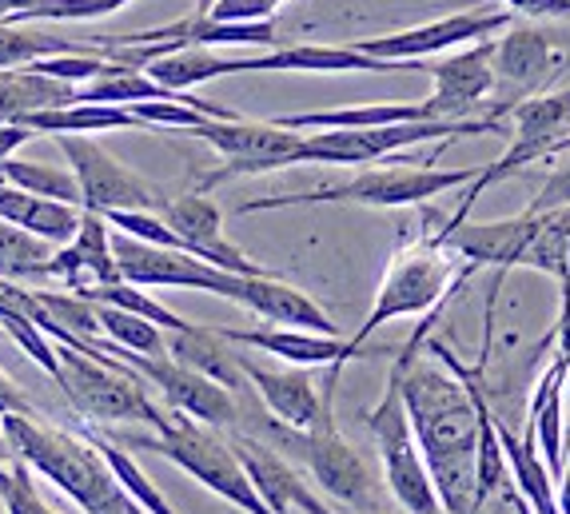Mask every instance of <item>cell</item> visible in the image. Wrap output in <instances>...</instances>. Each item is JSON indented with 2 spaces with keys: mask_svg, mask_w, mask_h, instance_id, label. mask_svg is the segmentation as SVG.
<instances>
[{
  "mask_svg": "<svg viewBox=\"0 0 570 514\" xmlns=\"http://www.w3.org/2000/svg\"><path fill=\"white\" fill-rule=\"evenodd\" d=\"M428 327H419L391 372L400 375L411 431L439 491L443 514H479V411L466 383L435 355H419Z\"/></svg>",
  "mask_w": 570,
  "mask_h": 514,
  "instance_id": "cell-1",
  "label": "cell"
},
{
  "mask_svg": "<svg viewBox=\"0 0 570 514\" xmlns=\"http://www.w3.org/2000/svg\"><path fill=\"white\" fill-rule=\"evenodd\" d=\"M471 271H479V267L459 259L455 251L443 244L439 231L400 244L387 264V276H383L380 291H375V304H371L367 319H363L360 332L347 339V355L360 359L371 335L380 332L383 324H391V319L428 315V312H435V307H443L459 287L466 284Z\"/></svg>",
  "mask_w": 570,
  "mask_h": 514,
  "instance_id": "cell-2",
  "label": "cell"
},
{
  "mask_svg": "<svg viewBox=\"0 0 570 514\" xmlns=\"http://www.w3.org/2000/svg\"><path fill=\"white\" fill-rule=\"evenodd\" d=\"M108 435V431H105ZM120 447L153 451V455L168 458L171 467H180L184 475H191L200 486H208L212 495H219L224 503H232L244 514H272V506L259 498V491L247 478L244 463L232 451L228 431H216L208 423L191 419L184 411H164L160 423L153 427V435H108Z\"/></svg>",
  "mask_w": 570,
  "mask_h": 514,
  "instance_id": "cell-3",
  "label": "cell"
},
{
  "mask_svg": "<svg viewBox=\"0 0 570 514\" xmlns=\"http://www.w3.org/2000/svg\"><path fill=\"white\" fill-rule=\"evenodd\" d=\"M57 387L88 423H144V427L160 423L164 407L153 403L140 375L116 355L100 352L92 339L65 335L57 339Z\"/></svg>",
  "mask_w": 570,
  "mask_h": 514,
  "instance_id": "cell-4",
  "label": "cell"
},
{
  "mask_svg": "<svg viewBox=\"0 0 570 514\" xmlns=\"http://www.w3.org/2000/svg\"><path fill=\"white\" fill-rule=\"evenodd\" d=\"M479 176V168H411V164H391V168H363L360 176L343 184H327L315 191H287V196H259L236 208V216L276 208H307V204H360V208H415V204L435 200L439 191L463 188Z\"/></svg>",
  "mask_w": 570,
  "mask_h": 514,
  "instance_id": "cell-5",
  "label": "cell"
},
{
  "mask_svg": "<svg viewBox=\"0 0 570 514\" xmlns=\"http://www.w3.org/2000/svg\"><path fill=\"white\" fill-rule=\"evenodd\" d=\"M503 125L494 116L475 120H411V125H375V128H320L307 132L295 164H375L419 144H451L463 136H499Z\"/></svg>",
  "mask_w": 570,
  "mask_h": 514,
  "instance_id": "cell-6",
  "label": "cell"
},
{
  "mask_svg": "<svg viewBox=\"0 0 570 514\" xmlns=\"http://www.w3.org/2000/svg\"><path fill=\"white\" fill-rule=\"evenodd\" d=\"M363 423H367L371 438H375V451H380L387 495L407 514H443L439 491H435V483H431V471L415 443V431H411V415H407V403H403L400 375L395 372L387 375L383 399L363 415Z\"/></svg>",
  "mask_w": 570,
  "mask_h": 514,
  "instance_id": "cell-7",
  "label": "cell"
},
{
  "mask_svg": "<svg viewBox=\"0 0 570 514\" xmlns=\"http://www.w3.org/2000/svg\"><path fill=\"white\" fill-rule=\"evenodd\" d=\"M514 116V136H511V148L494 164L479 168V176L466 184V196L463 204L455 208V216L448 219V228L463 224L466 211L475 208V200L483 196L491 184L507 180V176H519L523 168L539 160H551V156L570 152V88H559V92H534L527 100L511 108Z\"/></svg>",
  "mask_w": 570,
  "mask_h": 514,
  "instance_id": "cell-8",
  "label": "cell"
},
{
  "mask_svg": "<svg viewBox=\"0 0 570 514\" xmlns=\"http://www.w3.org/2000/svg\"><path fill=\"white\" fill-rule=\"evenodd\" d=\"M184 136H196L208 148L224 156L219 168H212L196 191H212L216 184L236 180V176H264V171L295 168V152L304 144V132L284 128L276 120H200V125L180 128Z\"/></svg>",
  "mask_w": 570,
  "mask_h": 514,
  "instance_id": "cell-9",
  "label": "cell"
},
{
  "mask_svg": "<svg viewBox=\"0 0 570 514\" xmlns=\"http://www.w3.org/2000/svg\"><path fill=\"white\" fill-rule=\"evenodd\" d=\"M92 343L100 347V352H108L120 363H128L144 383H153L171 411H184V415L208 423V427H216V431H236L239 427L244 395L228 391L224 383L208 379V375H200V372H191V367H184V363L171 359V355H136V352H128V347H120V343L105 339V335L92 339ZM252 395H256V391H252Z\"/></svg>",
  "mask_w": 570,
  "mask_h": 514,
  "instance_id": "cell-10",
  "label": "cell"
},
{
  "mask_svg": "<svg viewBox=\"0 0 570 514\" xmlns=\"http://www.w3.org/2000/svg\"><path fill=\"white\" fill-rule=\"evenodd\" d=\"M57 140L80 184V208L100 211V216L108 211H164L168 196L153 180H144L140 171L105 152L96 140L88 136H57Z\"/></svg>",
  "mask_w": 570,
  "mask_h": 514,
  "instance_id": "cell-11",
  "label": "cell"
},
{
  "mask_svg": "<svg viewBox=\"0 0 570 514\" xmlns=\"http://www.w3.org/2000/svg\"><path fill=\"white\" fill-rule=\"evenodd\" d=\"M112 251H116V264H120V276L136 287H184V291H208V296L236 304V291H239L236 271H224V267L191 256V251L156 248V244H144V239L124 236L116 228H112Z\"/></svg>",
  "mask_w": 570,
  "mask_h": 514,
  "instance_id": "cell-12",
  "label": "cell"
},
{
  "mask_svg": "<svg viewBox=\"0 0 570 514\" xmlns=\"http://www.w3.org/2000/svg\"><path fill=\"white\" fill-rule=\"evenodd\" d=\"M507 24H511V12H503V9H466V12H455V17L428 20V24H419V29L355 40V48L383 60H423V57H435V52H448V48L491 40L494 32H503Z\"/></svg>",
  "mask_w": 570,
  "mask_h": 514,
  "instance_id": "cell-13",
  "label": "cell"
},
{
  "mask_svg": "<svg viewBox=\"0 0 570 514\" xmlns=\"http://www.w3.org/2000/svg\"><path fill=\"white\" fill-rule=\"evenodd\" d=\"M435 80V92H431V105L443 120H475V116H494L499 120V108H494V40H479L466 52L455 57H443L431 65L428 72Z\"/></svg>",
  "mask_w": 570,
  "mask_h": 514,
  "instance_id": "cell-14",
  "label": "cell"
},
{
  "mask_svg": "<svg viewBox=\"0 0 570 514\" xmlns=\"http://www.w3.org/2000/svg\"><path fill=\"white\" fill-rule=\"evenodd\" d=\"M160 216L168 219V228L184 239V248H188L191 256L208 259V264L224 267V271H236V276H272L267 267H259L252 256H244V251L224 236V211L212 204L208 191L168 196Z\"/></svg>",
  "mask_w": 570,
  "mask_h": 514,
  "instance_id": "cell-15",
  "label": "cell"
},
{
  "mask_svg": "<svg viewBox=\"0 0 570 514\" xmlns=\"http://www.w3.org/2000/svg\"><path fill=\"white\" fill-rule=\"evenodd\" d=\"M239 367H244L247 383H252V391L259 395V403H264L279 423H287V427H295V431H312L315 423L324 419V411L335 407V387L324 383V391H320L312 375H307V367H295V363H287V367H267V363L247 359V355H239Z\"/></svg>",
  "mask_w": 570,
  "mask_h": 514,
  "instance_id": "cell-16",
  "label": "cell"
},
{
  "mask_svg": "<svg viewBox=\"0 0 570 514\" xmlns=\"http://www.w3.org/2000/svg\"><path fill=\"white\" fill-rule=\"evenodd\" d=\"M228 438H232V451L244 463L247 478H252V486L259 491V498L272 506V514H292V511L332 514L315 498L312 486L299 478V471H295V463L284 451H276L272 443H264L256 435H247V431H228Z\"/></svg>",
  "mask_w": 570,
  "mask_h": 514,
  "instance_id": "cell-17",
  "label": "cell"
},
{
  "mask_svg": "<svg viewBox=\"0 0 570 514\" xmlns=\"http://www.w3.org/2000/svg\"><path fill=\"white\" fill-rule=\"evenodd\" d=\"M559 68V52L551 48V40L539 29H507L503 40H494V88H499V116L511 112L519 100L539 92V85L554 77Z\"/></svg>",
  "mask_w": 570,
  "mask_h": 514,
  "instance_id": "cell-18",
  "label": "cell"
},
{
  "mask_svg": "<svg viewBox=\"0 0 570 514\" xmlns=\"http://www.w3.org/2000/svg\"><path fill=\"white\" fill-rule=\"evenodd\" d=\"M239 72H431V65L383 60L355 45H287L264 57H239Z\"/></svg>",
  "mask_w": 570,
  "mask_h": 514,
  "instance_id": "cell-19",
  "label": "cell"
},
{
  "mask_svg": "<svg viewBox=\"0 0 570 514\" xmlns=\"http://www.w3.org/2000/svg\"><path fill=\"white\" fill-rule=\"evenodd\" d=\"M45 279H60L68 291H85V287L124 279L112 251V231H108V219L100 211L85 208L77 236L68 239V244H60L52 251V259L45 264Z\"/></svg>",
  "mask_w": 570,
  "mask_h": 514,
  "instance_id": "cell-20",
  "label": "cell"
},
{
  "mask_svg": "<svg viewBox=\"0 0 570 514\" xmlns=\"http://www.w3.org/2000/svg\"><path fill=\"white\" fill-rule=\"evenodd\" d=\"M219 335L236 347H256V352L276 355L295 367H332L335 375L343 372V363H352L347 355V339L340 335H320V332H299V327H216Z\"/></svg>",
  "mask_w": 570,
  "mask_h": 514,
  "instance_id": "cell-21",
  "label": "cell"
},
{
  "mask_svg": "<svg viewBox=\"0 0 570 514\" xmlns=\"http://www.w3.org/2000/svg\"><path fill=\"white\" fill-rule=\"evenodd\" d=\"M236 304L256 312L264 324L276 327H299V332H320V335H340V324L324 307L315 304L312 296H304L299 287L284 284V279L272 271V276H239Z\"/></svg>",
  "mask_w": 570,
  "mask_h": 514,
  "instance_id": "cell-22",
  "label": "cell"
},
{
  "mask_svg": "<svg viewBox=\"0 0 570 514\" xmlns=\"http://www.w3.org/2000/svg\"><path fill=\"white\" fill-rule=\"evenodd\" d=\"M527 427L539 438V455L551 467L554 483L567 471V363L554 355L551 367L534 383L531 411H527Z\"/></svg>",
  "mask_w": 570,
  "mask_h": 514,
  "instance_id": "cell-23",
  "label": "cell"
},
{
  "mask_svg": "<svg viewBox=\"0 0 570 514\" xmlns=\"http://www.w3.org/2000/svg\"><path fill=\"white\" fill-rule=\"evenodd\" d=\"M168 355L180 359L191 372L208 375V379L224 383L236 395H252V383H247L244 367H239V352L236 343H228L216 327H200L191 324L184 332H168Z\"/></svg>",
  "mask_w": 570,
  "mask_h": 514,
  "instance_id": "cell-24",
  "label": "cell"
},
{
  "mask_svg": "<svg viewBox=\"0 0 570 514\" xmlns=\"http://www.w3.org/2000/svg\"><path fill=\"white\" fill-rule=\"evenodd\" d=\"M77 105V85L52 80L45 72L24 68H0V125H20L24 116L48 112V108Z\"/></svg>",
  "mask_w": 570,
  "mask_h": 514,
  "instance_id": "cell-25",
  "label": "cell"
},
{
  "mask_svg": "<svg viewBox=\"0 0 570 514\" xmlns=\"http://www.w3.org/2000/svg\"><path fill=\"white\" fill-rule=\"evenodd\" d=\"M32 132L48 136H92V132H120V128H148L132 108L124 105H65V108H48V112H32L20 120Z\"/></svg>",
  "mask_w": 570,
  "mask_h": 514,
  "instance_id": "cell-26",
  "label": "cell"
},
{
  "mask_svg": "<svg viewBox=\"0 0 570 514\" xmlns=\"http://www.w3.org/2000/svg\"><path fill=\"white\" fill-rule=\"evenodd\" d=\"M144 72H148L156 85L188 92V88L208 85V80L239 77V57H219L212 48H176V52H164V57L148 60Z\"/></svg>",
  "mask_w": 570,
  "mask_h": 514,
  "instance_id": "cell-27",
  "label": "cell"
},
{
  "mask_svg": "<svg viewBox=\"0 0 570 514\" xmlns=\"http://www.w3.org/2000/svg\"><path fill=\"white\" fill-rule=\"evenodd\" d=\"M52 244L32 231L17 228L9 219H0V276L9 279H45V264L52 259Z\"/></svg>",
  "mask_w": 570,
  "mask_h": 514,
  "instance_id": "cell-28",
  "label": "cell"
},
{
  "mask_svg": "<svg viewBox=\"0 0 570 514\" xmlns=\"http://www.w3.org/2000/svg\"><path fill=\"white\" fill-rule=\"evenodd\" d=\"M0 180L17 184V188L32 191V196H45V200L77 204L80 208V184L65 168H48L40 160H12V156H4L0 160Z\"/></svg>",
  "mask_w": 570,
  "mask_h": 514,
  "instance_id": "cell-29",
  "label": "cell"
},
{
  "mask_svg": "<svg viewBox=\"0 0 570 514\" xmlns=\"http://www.w3.org/2000/svg\"><path fill=\"white\" fill-rule=\"evenodd\" d=\"M96 315H100V335L136 355H168V332L144 315L124 312V307L112 304H96Z\"/></svg>",
  "mask_w": 570,
  "mask_h": 514,
  "instance_id": "cell-30",
  "label": "cell"
},
{
  "mask_svg": "<svg viewBox=\"0 0 570 514\" xmlns=\"http://www.w3.org/2000/svg\"><path fill=\"white\" fill-rule=\"evenodd\" d=\"M120 60L105 57V52H92V48H77V52H57V57H40L32 60V72H45L52 80H65V85H92V80L108 77Z\"/></svg>",
  "mask_w": 570,
  "mask_h": 514,
  "instance_id": "cell-31",
  "label": "cell"
},
{
  "mask_svg": "<svg viewBox=\"0 0 570 514\" xmlns=\"http://www.w3.org/2000/svg\"><path fill=\"white\" fill-rule=\"evenodd\" d=\"M0 503H4V514H57L40 498L37 478H32V467L24 458L12 463V475L4 483V491H0Z\"/></svg>",
  "mask_w": 570,
  "mask_h": 514,
  "instance_id": "cell-32",
  "label": "cell"
},
{
  "mask_svg": "<svg viewBox=\"0 0 570 514\" xmlns=\"http://www.w3.org/2000/svg\"><path fill=\"white\" fill-rule=\"evenodd\" d=\"M132 0H52L48 9H40L29 24L37 20H100V17H112V12L128 9Z\"/></svg>",
  "mask_w": 570,
  "mask_h": 514,
  "instance_id": "cell-33",
  "label": "cell"
},
{
  "mask_svg": "<svg viewBox=\"0 0 570 514\" xmlns=\"http://www.w3.org/2000/svg\"><path fill=\"white\" fill-rule=\"evenodd\" d=\"M284 0H216L204 17L216 20H272V12L279 9Z\"/></svg>",
  "mask_w": 570,
  "mask_h": 514,
  "instance_id": "cell-34",
  "label": "cell"
},
{
  "mask_svg": "<svg viewBox=\"0 0 570 514\" xmlns=\"http://www.w3.org/2000/svg\"><path fill=\"white\" fill-rule=\"evenodd\" d=\"M567 204H570V152H567V160L547 176V184H542V191L534 196L527 211H554V208H567Z\"/></svg>",
  "mask_w": 570,
  "mask_h": 514,
  "instance_id": "cell-35",
  "label": "cell"
},
{
  "mask_svg": "<svg viewBox=\"0 0 570 514\" xmlns=\"http://www.w3.org/2000/svg\"><path fill=\"white\" fill-rule=\"evenodd\" d=\"M554 343H559V359L567 363V387H570V276L559 279V319H554ZM567 447H570V415H567Z\"/></svg>",
  "mask_w": 570,
  "mask_h": 514,
  "instance_id": "cell-36",
  "label": "cell"
},
{
  "mask_svg": "<svg viewBox=\"0 0 570 514\" xmlns=\"http://www.w3.org/2000/svg\"><path fill=\"white\" fill-rule=\"evenodd\" d=\"M503 4L514 12H523V17H534V20L570 17V0H503Z\"/></svg>",
  "mask_w": 570,
  "mask_h": 514,
  "instance_id": "cell-37",
  "label": "cell"
},
{
  "mask_svg": "<svg viewBox=\"0 0 570 514\" xmlns=\"http://www.w3.org/2000/svg\"><path fill=\"white\" fill-rule=\"evenodd\" d=\"M0 415H37L29 403V395L9 379V375L0 372Z\"/></svg>",
  "mask_w": 570,
  "mask_h": 514,
  "instance_id": "cell-38",
  "label": "cell"
},
{
  "mask_svg": "<svg viewBox=\"0 0 570 514\" xmlns=\"http://www.w3.org/2000/svg\"><path fill=\"white\" fill-rule=\"evenodd\" d=\"M52 0H0V20H12V24H29L40 9H48Z\"/></svg>",
  "mask_w": 570,
  "mask_h": 514,
  "instance_id": "cell-39",
  "label": "cell"
},
{
  "mask_svg": "<svg viewBox=\"0 0 570 514\" xmlns=\"http://www.w3.org/2000/svg\"><path fill=\"white\" fill-rule=\"evenodd\" d=\"M12 463H17V451H12L9 435H4V431H0V491H4V483H9V475H12Z\"/></svg>",
  "mask_w": 570,
  "mask_h": 514,
  "instance_id": "cell-40",
  "label": "cell"
},
{
  "mask_svg": "<svg viewBox=\"0 0 570 514\" xmlns=\"http://www.w3.org/2000/svg\"><path fill=\"white\" fill-rule=\"evenodd\" d=\"M554 219H559L562 244H567V276H570V204L567 208H554Z\"/></svg>",
  "mask_w": 570,
  "mask_h": 514,
  "instance_id": "cell-41",
  "label": "cell"
},
{
  "mask_svg": "<svg viewBox=\"0 0 570 514\" xmlns=\"http://www.w3.org/2000/svg\"><path fill=\"white\" fill-rule=\"evenodd\" d=\"M559 514H570V455H567V471H562L559 478Z\"/></svg>",
  "mask_w": 570,
  "mask_h": 514,
  "instance_id": "cell-42",
  "label": "cell"
},
{
  "mask_svg": "<svg viewBox=\"0 0 570 514\" xmlns=\"http://www.w3.org/2000/svg\"><path fill=\"white\" fill-rule=\"evenodd\" d=\"M212 4H216V0H200V12H208V9H212Z\"/></svg>",
  "mask_w": 570,
  "mask_h": 514,
  "instance_id": "cell-43",
  "label": "cell"
},
{
  "mask_svg": "<svg viewBox=\"0 0 570 514\" xmlns=\"http://www.w3.org/2000/svg\"><path fill=\"white\" fill-rule=\"evenodd\" d=\"M0 514H4V503H0Z\"/></svg>",
  "mask_w": 570,
  "mask_h": 514,
  "instance_id": "cell-44",
  "label": "cell"
},
{
  "mask_svg": "<svg viewBox=\"0 0 570 514\" xmlns=\"http://www.w3.org/2000/svg\"><path fill=\"white\" fill-rule=\"evenodd\" d=\"M0 335H4V327H0Z\"/></svg>",
  "mask_w": 570,
  "mask_h": 514,
  "instance_id": "cell-45",
  "label": "cell"
}]
</instances>
